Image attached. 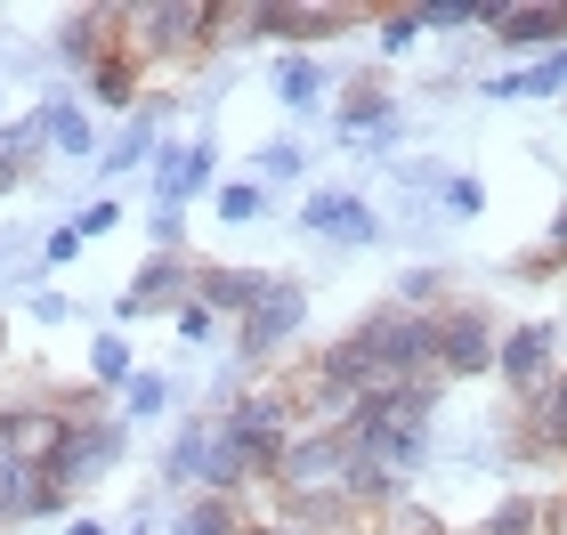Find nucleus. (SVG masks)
<instances>
[{
  "label": "nucleus",
  "instance_id": "1",
  "mask_svg": "<svg viewBox=\"0 0 567 535\" xmlns=\"http://www.w3.org/2000/svg\"><path fill=\"white\" fill-rule=\"evenodd\" d=\"M65 446H58V463H49V479L73 495V487H90V479H106L122 454H131V422L106 414V398H97V381L90 390H65Z\"/></svg>",
  "mask_w": 567,
  "mask_h": 535
},
{
  "label": "nucleus",
  "instance_id": "2",
  "mask_svg": "<svg viewBox=\"0 0 567 535\" xmlns=\"http://www.w3.org/2000/svg\"><path fill=\"white\" fill-rule=\"evenodd\" d=\"M349 341L373 357L381 390H405V381H437V317H405V309H373L349 325Z\"/></svg>",
  "mask_w": 567,
  "mask_h": 535
},
{
  "label": "nucleus",
  "instance_id": "3",
  "mask_svg": "<svg viewBox=\"0 0 567 535\" xmlns=\"http://www.w3.org/2000/svg\"><path fill=\"white\" fill-rule=\"evenodd\" d=\"M203 33H212V0H122V49L146 73L195 58Z\"/></svg>",
  "mask_w": 567,
  "mask_h": 535
},
{
  "label": "nucleus",
  "instance_id": "4",
  "mask_svg": "<svg viewBox=\"0 0 567 535\" xmlns=\"http://www.w3.org/2000/svg\"><path fill=\"white\" fill-rule=\"evenodd\" d=\"M227 422H236V439L260 454L268 479H276V463H284V446L300 439V405H292V390H284V381H251V390L227 405Z\"/></svg>",
  "mask_w": 567,
  "mask_h": 535
},
{
  "label": "nucleus",
  "instance_id": "5",
  "mask_svg": "<svg viewBox=\"0 0 567 535\" xmlns=\"http://www.w3.org/2000/svg\"><path fill=\"white\" fill-rule=\"evenodd\" d=\"M300 325H308V285H300V276H268V292L251 300V317L236 325V357H244V366H268Z\"/></svg>",
  "mask_w": 567,
  "mask_h": 535
},
{
  "label": "nucleus",
  "instance_id": "6",
  "mask_svg": "<svg viewBox=\"0 0 567 535\" xmlns=\"http://www.w3.org/2000/svg\"><path fill=\"white\" fill-rule=\"evenodd\" d=\"M65 390H41V398H9L0 405V446L17 454V463H33V471H49L58 463V446H65Z\"/></svg>",
  "mask_w": 567,
  "mask_h": 535
},
{
  "label": "nucleus",
  "instance_id": "7",
  "mask_svg": "<svg viewBox=\"0 0 567 535\" xmlns=\"http://www.w3.org/2000/svg\"><path fill=\"white\" fill-rule=\"evenodd\" d=\"M495 317L471 309V300H454V309H437V381H478V373H495Z\"/></svg>",
  "mask_w": 567,
  "mask_h": 535
},
{
  "label": "nucleus",
  "instance_id": "8",
  "mask_svg": "<svg viewBox=\"0 0 567 535\" xmlns=\"http://www.w3.org/2000/svg\"><path fill=\"white\" fill-rule=\"evenodd\" d=\"M495 381H503L519 405H535V398L559 381V333H551V325H511L503 349H495Z\"/></svg>",
  "mask_w": 567,
  "mask_h": 535
},
{
  "label": "nucleus",
  "instance_id": "9",
  "mask_svg": "<svg viewBox=\"0 0 567 535\" xmlns=\"http://www.w3.org/2000/svg\"><path fill=\"white\" fill-rule=\"evenodd\" d=\"M195 276H203V260H187V251H154V260L131 276V292L114 300V317H178L195 300Z\"/></svg>",
  "mask_w": 567,
  "mask_h": 535
},
{
  "label": "nucleus",
  "instance_id": "10",
  "mask_svg": "<svg viewBox=\"0 0 567 535\" xmlns=\"http://www.w3.org/2000/svg\"><path fill=\"white\" fill-rule=\"evenodd\" d=\"M357 17H365L357 0H268V41L317 49V41H332V33H349Z\"/></svg>",
  "mask_w": 567,
  "mask_h": 535
},
{
  "label": "nucleus",
  "instance_id": "11",
  "mask_svg": "<svg viewBox=\"0 0 567 535\" xmlns=\"http://www.w3.org/2000/svg\"><path fill=\"white\" fill-rule=\"evenodd\" d=\"M300 227H308V236H332V244H381L373 203L349 195V187H317V195L300 203Z\"/></svg>",
  "mask_w": 567,
  "mask_h": 535
},
{
  "label": "nucleus",
  "instance_id": "12",
  "mask_svg": "<svg viewBox=\"0 0 567 535\" xmlns=\"http://www.w3.org/2000/svg\"><path fill=\"white\" fill-rule=\"evenodd\" d=\"M114 49H122V0H97V9H73V17L58 24V58H65L73 73L106 65Z\"/></svg>",
  "mask_w": 567,
  "mask_h": 535
},
{
  "label": "nucleus",
  "instance_id": "13",
  "mask_svg": "<svg viewBox=\"0 0 567 535\" xmlns=\"http://www.w3.org/2000/svg\"><path fill=\"white\" fill-rule=\"evenodd\" d=\"M154 163H163V171H154V195H163V212H178L187 195L212 187V138H178V146H163Z\"/></svg>",
  "mask_w": 567,
  "mask_h": 535
},
{
  "label": "nucleus",
  "instance_id": "14",
  "mask_svg": "<svg viewBox=\"0 0 567 535\" xmlns=\"http://www.w3.org/2000/svg\"><path fill=\"white\" fill-rule=\"evenodd\" d=\"M260 292H268V268H203V276H195V300H203L212 317H227V325H244Z\"/></svg>",
  "mask_w": 567,
  "mask_h": 535
},
{
  "label": "nucleus",
  "instance_id": "15",
  "mask_svg": "<svg viewBox=\"0 0 567 535\" xmlns=\"http://www.w3.org/2000/svg\"><path fill=\"white\" fill-rule=\"evenodd\" d=\"M390 122H398L390 82H373V73H365V82H349V90H341V114H332V131H341V138H365V131L381 138Z\"/></svg>",
  "mask_w": 567,
  "mask_h": 535
},
{
  "label": "nucleus",
  "instance_id": "16",
  "mask_svg": "<svg viewBox=\"0 0 567 535\" xmlns=\"http://www.w3.org/2000/svg\"><path fill=\"white\" fill-rule=\"evenodd\" d=\"M163 106H171V97L138 106V114H131V131H122V138L106 146V155H97V171H106V178H122V171H138L146 155H163Z\"/></svg>",
  "mask_w": 567,
  "mask_h": 535
},
{
  "label": "nucleus",
  "instance_id": "17",
  "mask_svg": "<svg viewBox=\"0 0 567 535\" xmlns=\"http://www.w3.org/2000/svg\"><path fill=\"white\" fill-rule=\"evenodd\" d=\"M163 479H171V487L212 495V414H203V422H187V430L171 439V454H163Z\"/></svg>",
  "mask_w": 567,
  "mask_h": 535
},
{
  "label": "nucleus",
  "instance_id": "18",
  "mask_svg": "<svg viewBox=\"0 0 567 535\" xmlns=\"http://www.w3.org/2000/svg\"><path fill=\"white\" fill-rule=\"evenodd\" d=\"M495 41L503 49H567V0H551V9H511L503 24H495Z\"/></svg>",
  "mask_w": 567,
  "mask_h": 535
},
{
  "label": "nucleus",
  "instance_id": "19",
  "mask_svg": "<svg viewBox=\"0 0 567 535\" xmlns=\"http://www.w3.org/2000/svg\"><path fill=\"white\" fill-rule=\"evenodd\" d=\"M251 41H268V0H212L203 49H251Z\"/></svg>",
  "mask_w": 567,
  "mask_h": 535
},
{
  "label": "nucleus",
  "instance_id": "20",
  "mask_svg": "<svg viewBox=\"0 0 567 535\" xmlns=\"http://www.w3.org/2000/svg\"><path fill=\"white\" fill-rule=\"evenodd\" d=\"M324 82H332V73L308 58V49H284V58H276V97H284L292 114H317V106H324Z\"/></svg>",
  "mask_w": 567,
  "mask_h": 535
},
{
  "label": "nucleus",
  "instance_id": "21",
  "mask_svg": "<svg viewBox=\"0 0 567 535\" xmlns=\"http://www.w3.org/2000/svg\"><path fill=\"white\" fill-rule=\"evenodd\" d=\"M567 90V49H551V58H535L519 73H495V82H478V97H559Z\"/></svg>",
  "mask_w": 567,
  "mask_h": 535
},
{
  "label": "nucleus",
  "instance_id": "22",
  "mask_svg": "<svg viewBox=\"0 0 567 535\" xmlns=\"http://www.w3.org/2000/svg\"><path fill=\"white\" fill-rule=\"evenodd\" d=\"M146 97V65L131 49H114L106 65H90V106H138Z\"/></svg>",
  "mask_w": 567,
  "mask_h": 535
},
{
  "label": "nucleus",
  "instance_id": "23",
  "mask_svg": "<svg viewBox=\"0 0 567 535\" xmlns=\"http://www.w3.org/2000/svg\"><path fill=\"white\" fill-rule=\"evenodd\" d=\"M178 535H244V503H227V495H195L187 512H178Z\"/></svg>",
  "mask_w": 567,
  "mask_h": 535
},
{
  "label": "nucleus",
  "instance_id": "24",
  "mask_svg": "<svg viewBox=\"0 0 567 535\" xmlns=\"http://www.w3.org/2000/svg\"><path fill=\"white\" fill-rule=\"evenodd\" d=\"M131 341H122V333H97L90 341V381H97V390H131Z\"/></svg>",
  "mask_w": 567,
  "mask_h": 535
},
{
  "label": "nucleus",
  "instance_id": "25",
  "mask_svg": "<svg viewBox=\"0 0 567 535\" xmlns=\"http://www.w3.org/2000/svg\"><path fill=\"white\" fill-rule=\"evenodd\" d=\"M478 535H544V495H511L503 512H486Z\"/></svg>",
  "mask_w": 567,
  "mask_h": 535
},
{
  "label": "nucleus",
  "instance_id": "26",
  "mask_svg": "<svg viewBox=\"0 0 567 535\" xmlns=\"http://www.w3.org/2000/svg\"><path fill=\"white\" fill-rule=\"evenodd\" d=\"M437 292H446V276H437V268H405L390 309H405V317H437Z\"/></svg>",
  "mask_w": 567,
  "mask_h": 535
},
{
  "label": "nucleus",
  "instance_id": "27",
  "mask_svg": "<svg viewBox=\"0 0 567 535\" xmlns=\"http://www.w3.org/2000/svg\"><path fill=\"white\" fill-rule=\"evenodd\" d=\"M251 171H260V187H292V178L308 171V155L292 138H276V146H260V155H251Z\"/></svg>",
  "mask_w": 567,
  "mask_h": 535
},
{
  "label": "nucleus",
  "instance_id": "28",
  "mask_svg": "<svg viewBox=\"0 0 567 535\" xmlns=\"http://www.w3.org/2000/svg\"><path fill=\"white\" fill-rule=\"evenodd\" d=\"M260 212H268V187H260V178H236V187H219V219H227V227H251Z\"/></svg>",
  "mask_w": 567,
  "mask_h": 535
},
{
  "label": "nucleus",
  "instance_id": "29",
  "mask_svg": "<svg viewBox=\"0 0 567 535\" xmlns=\"http://www.w3.org/2000/svg\"><path fill=\"white\" fill-rule=\"evenodd\" d=\"M171 405V381L163 373H131V390H122V422H146V414H163Z\"/></svg>",
  "mask_w": 567,
  "mask_h": 535
},
{
  "label": "nucleus",
  "instance_id": "30",
  "mask_svg": "<svg viewBox=\"0 0 567 535\" xmlns=\"http://www.w3.org/2000/svg\"><path fill=\"white\" fill-rule=\"evenodd\" d=\"M49 146H58V155H97V131H90V114L73 106V97L58 106V131H49Z\"/></svg>",
  "mask_w": 567,
  "mask_h": 535
},
{
  "label": "nucleus",
  "instance_id": "31",
  "mask_svg": "<svg viewBox=\"0 0 567 535\" xmlns=\"http://www.w3.org/2000/svg\"><path fill=\"white\" fill-rule=\"evenodd\" d=\"M422 33H430L422 9H381V58H405V49H414Z\"/></svg>",
  "mask_w": 567,
  "mask_h": 535
},
{
  "label": "nucleus",
  "instance_id": "32",
  "mask_svg": "<svg viewBox=\"0 0 567 535\" xmlns=\"http://www.w3.org/2000/svg\"><path fill=\"white\" fill-rule=\"evenodd\" d=\"M82 244H90V236H82V227H73V219H65V227H49V244H41V260H49V268H65V260H73V251H82Z\"/></svg>",
  "mask_w": 567,
  "mask_h": 535
},
{
  "label": "nucleus",
  "instance_id": "33",
  "mask_svg": "<svg viewBox=\"0 0 567 535\" xmlns=\"http://www.w3.org/2000/svg\"><path fill=\"white\" fill-rule=\"evenodd\" d=\"M446 212H462V219H471V212H486V187H478V178H446Z\"/></svg>",
  "mask_w": 567,
  "mask_h": 535
},
{
  "label": "nucleus",
  "instance_id": "34",
  "mask_svg": "<svg viewBox=\"0 0 567 535\" xmlns=\"http://www.w3.org/2000/svg\"><path fill=\"white\" fill-rule=\"evenodd\" d=\"M154 251H187V212H154Z\"/></svg>",
  "mask_w": 567,
  "mask_h": 535
},
{
  "label": "nucleus",
  "instance_id": "35",
  "mask_svg": "<svg viewBox=\"0 0 567 535\" xmlns=\"http://www.w3.org/2000/svg\"><path fill=\"white\" fill-rule=\"evenodd\" d=\"M219 333V317L203 309V300H187V309H178V341H212Z\"/></svg>",
  "mask_w": 567,
  "mask_h": 535
},
{
  "label": "nucleus",
  "instance_id": "36",
  "mask_svg": "<svg viewBox=\"0 0 567 535\" xmlns=\"http://www.w3.org/2000/svg\"><path fill=\"white\" fill-rule=\"evenodd\" d=\"M114 219H122V203H114V195H97L90 212H73V227H82V236H106Z\"/></svg>",
  "mask_w": 567,
  "mask_h": 535
},
{
  "label": "nucleus",
  "instance_id": "37",
  "mask_svg": "<svg viewBox=\"0 0 567 535\" xmlns=\"http://www.w3.org/2000/svg\"><path fill=\"white\" fill-rule=\"evenodd\" d=\"M24 309H33L41 325H65V317H73V300H65V292H24Z\"/></svg>",
  "mask_w": 567,
  "mask_h": 535
},
{
  "label": "nucleus",
  "instance_id": "38",
  "mask_svg": "<svg viewBox=\"0 0 567 535\" xmlns=\"http://www.w3.org/2000/svg\"><path fill=\"white\" fill-rule=\"evenodd\" d=\"M24 171H33V163H17V155H9V146H0V195H9V187H17V178H24Z\"/></svg>",
  "mask_w": 567,
  "mask_h": 535
},
{
  "label": "nucleus",
  "instance_id": "39",
  "mask_svg": "<svg viewBox=\"0 0 567 535\" xmlns=\"http://www.w3.org/2000/svg\"><path fill=\"white\" fill-rule=\"evenodd\" d=\"M551 251H559V260H567V212L551 219Z\"/></svg>",
  "mask_w": 567,
  "mask_h": 535
},
{
  "label": "nucleus",
  "instance_id": "40",
  "mask_svg": "<svg viewBox=\"0 0 567 535\" xmlns=\"http://www.w3.org/2000/svg\"><path fill=\"white\" fill-rule=\"evenodd\" d=\"M65 535H114V527H97V519H73V527H65Z\"/></svg>",
  "mask_w": 567,
  "mask_h": 535
},
{
  "label": "nucleus",
  "instance_id": "41",
  "mask_svg": "<svg viewBox=\"0 0 567 535\" xmlns=\"http://www.w3.org/2000/svg\"><path fill=\"white\" fill-rule=\"evenodd\" d=\"M0 131H9V97H0Z\"/></svg>",
  "mask_w": 567,
  "mask_h": 535
},
{
  "label": "nucleus",
  "instance_id": "42",
  "mask_svg": "<svg viewBox=\"0 0 567 535\" xmlns=\"http://www.w3.org/2000/svg\"><path fill=\"white\" fill-rule=\"evenodd\" d=\"M0 349H9V325H0Z\"/></svg>",
  "mask_w": 567,
  "mask_h": 535
}]
</instances>
